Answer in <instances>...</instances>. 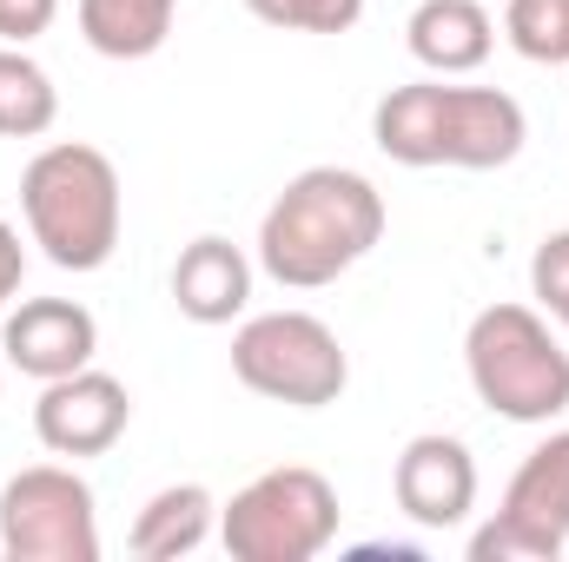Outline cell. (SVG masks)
Instances as JSON below:
<instances>
[{
	"label": "cell",
	"mask_w": 569,
	"mask_h": 562,
	"mask_svg": "<svg viewBox=\"0 0 569 562\" xmlns=\"http://www.w3.org/2000/svg\"><path fill=\"white\" fill-rule=\"evenodd\" d=\"M246 7L284 33H351L365 20V0H246Z\"/></svg>",
	"instance_id": "obj_18"
},
{
	"label": "cell",
	"mask_w": 569,
	"mask_h": 562,
	"mask_svg": "<svg viewBox=\"0 0 569 562\" xmlns=\"http://www.w3.org/2000/svg\"><path fill=\"white\" fill-rule=\"evenodd\" d=\"M20 212H27V239L60 272H100L120 252V172L87 140L40 145L27 159Z\"/></svg>",
	"instance_id": "obj_3"
},
{
	"label": "cell",
	"mask_w": 569,
	"mask_h": 562,
	"mask_svg": "<svg viewBox=\"0 0 569 562\" xmlns=\"http://www.w3.org/2000/svg\"><path fill=\"white\" fill-rule=\"evenodd\" d=\"M503 33L523 60L537 67H569V0H510Z\"/></svg>",
	"instance_id": "obj_17"
},
{
	"label": "cell",
	"mask_w": 569,
	"mask_h": 562,
	"mask_svg": "<svg viewBox=\"0 0 569 562\" xmlns=\"http://www.w3.org/2000/svg\"><path fill=\"white\" fill-rule=\"evenodd\" d=\"M133 423V398L113 371H67L53 384H40V404H33V436L53 450V456H107Z\"/></svg>",
	"instance_id": "obj_9"
},
{
	"label": "cell",
	"mask_w": 569,
	"mask_h": 562,
	"mask_svg": "<svg viewBox=\"0 0 569 562\" xmlns=\"http://www.w3.org/2000/svg\"><path fill=\"white\" fill-rule=\"evenodd\" d=\"M563 324H569V311H563Z\"/></svg>",
	"instance_id": "obj_22"
},
{
	"label": "cell",
	"mask_w": 569,
	"mask_h": 562,
	"mask_svg": "<svg viewBox=\"0 0 569 562\" xmlns=\"http://www.w3.org/2000/svg\"><path fill=\"white\" fill-rule=\"evenodd\" d=\"M232 378L272 404L291 411H325L351 384V358L338 331L311 311H259L232 338Z\"/></svg>",
	"instance_id": "obj_6"
},
{
	"label": "cell",
	"mask_w": 569,
	"mask_h": 562,
	"mask_svg": "<svg viewBox=\"0 0 569 562\" xmlns=\"http://www.w3.org/2000/svg\"><path fill=\"white\" fill-rule=\"evenodd\" d=\"M338 490L311 463H279L252 476L219 510V543L232 562H311L338 543Z\"/></svg>",
	"instance_id": "obj_5"
},
{
	"label": "cell",
	"mask_w": 569,
	"mask_h": 562,
	"mask_svg": "<svg viewBox=\"0 0 569 562\" xmlns=\"http://www.w3.org/2000/svg\"><path fill=\"white\" fill-rule=\"evenodd\" d=\"M20 279H27V245H20V232H13V225L0 219V311L13 304Z\"/></svg>",
	"instance_id": "obj_21"
},
{
	"label": "cell",
	"mask_w": 569,
	"mask_h": 562,
	"mask_svg": "<svg viewBox=\"0 0 569 562\" xmlns=\"http://www.w3.org/2000/svg\"><path fill=\"white\" fill-rule=\"evenodd\" d=\"M60 13V0H0V40L7 47H27L33 33H47Z\"/></svg>",
	"instance_id": "obj_20"
},
{
	"label": "cell",
	"mask_w": 569,
	"mask_h": 562,
	"mask_svg": "<svg viewBox=\"0 0 569 562\" xmlns=\"http://www.w3.org/2000/svg\"><path fill=\"white\" fill-rule=\"evenodd\" d=\"M371 140L398 165H457V172H497L510 165L530 120L503 87H443V80H411L391 87L371 113Z\"/></svg>",
	"instance_id": "obj_2"
},
{
	"label": "cell",
	"mask_w": 569,
	"mask_h": 562,
	"mask_svg": "<svg viewBox=\"0 0 569 562\" xmlns=\"http://www.w3.org/2000/svg\"><path fill=\"white\" fill-rule=\"evenodd\" d=\"M530 291L543 298V311H550V318H563V311H569V225H563V232H550V239L537 245V259H530Z\"/></svg>",
	"instance_id": "obj_19"
},
{
	"label": "cell",
	"mask_w": 569,
	"mask_h": 562,
	"mask_svg": "<svg viewBox=\"0 0 569 562\" xmlns=\"http://www.w3.org/2000/svg\"><path fill=\"white\" fill-rule=\"evenodd\" d=\"M470 391L510 423H550L569 411V351L543 311L530 304H483L463 331Z\"/></svg>",
	"instance_id": "obj_4"
},
{
	"label": "cell",
	"mask_w": 569,
	"mask_h": 562,
	"mask_svg": "<svg viewBox=\"0 0 569 562\" xmlns=\"http://www.w3.org/2000/svg\"><path fill=\"white\" fill-rule=\"evenodd\" d=\"M179 0H80V33L107 60H152L172 33Z\"/></svg>",
	"instance_id": "obj_15"
},
{
	"label": "cell",
	"mask_w": 569,
	"mask_h": 562,
	"mask_svg": "<svg viewBox=\"0 0 569 562\" xmlns=\"http://www.w3.org/2000/svg\"><path fill=\"white\" fill-rule=\"evenodd\" d=\"M0 556L7 562H100V510L80 470L33 463L0 490Z\"/></svg>",
	"instance_id": "obj_7"
},
{
	"label": "cell",
	"mask_w": 569,
	"mask_h": 562,
	"mask_svg": "<svg viewBox=\"0 0 569 562\" xmlns=\"http://www.w3.org/2000/svg\"><path fill=\"white\" fill-rule=\"evenodd\" d=\"M569 550V430H550L510 476L503 510L470 536V562H557Z\"/></svg>",
	"instance_id": "obj_8"
},
{
	"label": "cell",
	"mask_w": 569,
	"mask_h": 562,
	"mask_svg": "<svg viewBox=\"0 0 569 562\" xmlns=\"http://www.w3.org/2000/svg\"><path fill=\"white\" fill-rule=\"evenodd\" d=\"M405 40L418 53V67H430L437 80L450 73H477L497 47V20L477 0H418V13L405 20Z\"/></svg>",
	"instance_id": "obj_13"
},
{
	"label": "cell",
	"mask_w": 569,
	"mask_h": 562,
	"mask_svg": "<svg viewBox=\"0 0 569 562\" xmlns=\"http://www.w3.org/2000/svg\"><path fill=\"white\" fill-rule=\"evenodd\" d=\"M246 298H252V259L232 239L206 232V239H192L179 252V265H172V304H179V318H192V324H232L246 311Z\"/></svg>",
	"instance_id": "obj_12"
},
{
	"label": "cell",
	"mask_w": 569,
	"mask_h": 562,
	"mask_svg": "<svg viewBox=\"0 0 569 562\" xmlns=\"http://www.w3.org/2000/svg\"><path fill=\"white\" fill-rule=\"evenodd\" d=\"M0 351L20 378L33 384H53L67 371H87L93 351H100V324L87 304L73 298H27L20 311L0 318Z\"/></svg>",
	"instance_id": "obj_11"
},
{
	"label": "cell",
	"mask_w": 569,
	"mask_h": 562,
	"mask_svg": "<svg viewBox=\"0 0 569 562\" xmlns=\"http://www.w3.org/2000/svg\"><path fill=\"white\" fill-rule=\"evenodd\" d=\"M53 120H60L53 73L33 53L0 47V140H40V133H53Z\"/></svg>",
	"instance_id": "obj_16"
},
{
	"label": "cell",
	"mask_w": 569,
	"mask_h": 562,
	"mask_svg": "<svg viewBox=\"0 0 569 562\" xmlns=\"http://www.w3.org/2000/svg\"><path fill=\"white\" fill-rule=\"evenodd\" d=\"M391 496L398 510L418 523V530H457L470 510H477V456L443 436V430H425L398 450L391 463Z\"/></svg>",
	"instance_id": "obj_10"
},
{
	"label": "cell",
	"mask_w": 569,
	"mask_h": 562,
	"mask_svg": "<svg viewBox=\"0 0 569 562\" xmlns=\"http://www.w3.org/2000/svg\"><path fill=\"white\" fill-rule=\"evenodd\" d=\"M212 516H219V503H212L206 483H166L140 516H133V536L127 543H133L140 562H179L212 536Z\"/></svg>",
	"instance_id": "obj_14"
},
{
	"label": "cell",
	"mask_w": 569,
	"mask_h": 562,
	"mask_svg": "<svg viewBox=\"0 0 569 562\" xmlns=\"http://www.w3.org/2000/svg\"><path fill=\"white\" fill-rule=\"evenodd\" d=\"M385 239V192L351 165H305L259 219V265L284 291L338 284Z\"/></svg>",
	"instance_id": "obj_1"
}]
</instances>
